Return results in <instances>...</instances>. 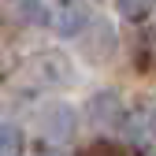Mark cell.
<instances>
[{
    "mask_svg": "<svg viewBox=\"0 0 156 156\" xmlns=\"http://www.w3.org/2000/svg\"><path fill=\"white\" fill-rule=\"evenodd\" d=\"M119 8H123L126 19H145L152 11V0H119Z\"/></svg>",
    "mask_w": 156,
    "mask_h": 156,
    "instance_id": "obj_3",
    "label": "cell"
},
{
    "mask_svg": "<svg viewBox=\"0 0 156 156\" xmlns=\"http://www.w3.org/2000/svg\"><path fill=\"white\" fill-rule=\"evenodd\" d=\"M41 126H45L48 138H67V130L74 126V115H71L67 108H48V112L41 115Z\"/></svg>",
    "mask_w": 156,
    "mask_h": 156,
    "instance_id": "obj_1",
    "label": "cell"
},
{
    "mask_svg": "<svg viewBox=\"0 0 156 156\" xmlns=\"http://www.w3.org/2000/svg\"><path fill=\"white\" fill-rule=\"evenodd\" d=\"M82 156H123L115 145H97V149H89V152H82Z\"/></svg>",
    "mask_w": 156,
    "mask_h": 156,
    "instance_id": "obj_4",
    "label": "cell"
},
{
    "mask_svg": "<svg viewBox=\"0 0 156 156\" xmlns=\"http://www.w3.org/2000/svg\"><path fill=\"white\" fill-rule=\"evenodd\" d=\"M23 152V134L15 126H0V156H19Z\"/></svg>",
    "mask_w": 156,
    "mask_h": 156,
    "instance_id": "obj_2",
    "label": "cell"
}]
</instances>
